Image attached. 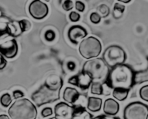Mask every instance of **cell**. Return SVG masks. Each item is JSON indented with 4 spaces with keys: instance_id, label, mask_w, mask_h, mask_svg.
I'll return each mask as SVG.
<instances>
[{
    "instance_id": "10",
    "label": "cell",
    "mask_w": 148,
    "mask_h": 119,
    "mask_svg": "<svg viewBox=\"0 0 148 119\" xmlns=\"http://www.w3.org/2000/svg\"><path fill=\"white\" fill-rule=\"evenodd\" d=\"M18 46L15 39L0 42V53L7 58H13L18 54Z\"/></svg>"
},
{
    "instance_id": "5",
    "label": "cell",
    "mask_w": 148,
    "mask_h": 119,
    "mask_svg": "<svg viewBox=\"0 0 148 119\" xmlns=\"http://www.w3.org/2000/svg\"><path fill=\"white\" fill-rule=\"evenodd\" d=\"M102 59L110 68L124 64L126 60L125 51L118 45H111L108 47L102 55Z\"/></svg>"
},
{
    "instance_id": "37",
    "label": "cell",
    "mask_w": 148,
    "mask_h": 119,
    "mask_svg": "<svg viewBox=\"0 0 148 119\" xmlns=\"http://www.w3.org/2000/svg\"><path fill=\"white\" fill-rule=\"evenodd\" d=\"M129 2H130V1H123V0L121 1V2H124V3H129Z\"/></svg>"
},
{
    "instance_id": "26",
    "label": "cell",
    "mask_w": 148,
    "mask_h": 119,
    "mask_svg": "<svg viewBox=\"0 0 148 119\" xmlns=\"http://www.w3.org/2000/svg\"><path fill=\"white\" fill-rule=\"evenodd\" d=\"M45 39L48 42H52L55 39V33L52 30H48L45 33Z\"/></svg>"
},
{
    "instance_id": "35",
    "label": "cell",
    "mask_w": 148,
    "mask_h": 119,
    "mask_svg": "<svg viewBox=\"0 0 148 119\" xmlns=\"http://www.w3.org/2000/svg\"><path fill=\"white\" fill-rule=\"evenodd\" d=\"M68 68L70 69V70H74V69H75V67H76V66H75V64H74L73 62H70V63H68Z\"/></svg>"
},
{
    "instance_id": "13",
    "label": "cell",
    "mask_w": 148,
    "mask_h": 119,
    "mask_svg": "<svg viewBox=\"0 0 148 119\" xmlns=\"http://www.w3.org/2000/svg\"><path fill=\"white\" fill-rule=\"evenodd\" d=\"M103 111L106 116H115L119 111V104L113 99H108L104 103Z\"/></svg>"
},
{
    "instance_id": "31",
    "label": "cell",
    "mask_w": 148,
    "mask_h": 119,
    "mask_svg": "<svg viewBox=\"0 0 148 119\" xmlns=\"http://www.w3.org/2000/svg\"><path fill=\"white\" fill-rule=\"evenodd\" d=\"M42 115L43 117H48V116L52 115V110L51 107H46L43 109L42 111Z\"/></svg>"
},
{
    "instance_id": "18",
    "label": "cell",
    "mask_w": 148,
    "mask_h": 119,
    "mask_svg": "<svg viewBox=\"0 0 148 119\" xmlns=\"http://www.w3.org/2000/svg\"><path fill=\"white\" fill-rule=\"evenodd\" d=\"M129 89H123V88H116L113 89V96L119 101H123L126 100L129 94Z\"/></svg>"
},
{
    "instance_id": "11",
    "label": "cell",
    "mask_w": 148,
    "mask_h": 119,
    "mask_svg": "<svg viewBox=\"0 0 148 119\" xmlns=\"http://www.w3.org/2000/svg\"><path fill=\"white\" fill-rule=\"evenodd\" d=\"M68 83L77 86L82 89H87L93 83L92 77L88 73L82 72L77 76H74L68 80Z\"/></svg>"
},
{
    "instance_id": "28",
    "label": "cell",
    "mask_w": 148,
    "mask_h": 119,
    "mask_svg": "<svg viewBox=\"0 0 148 119\" xmlns=\"http://www.w3.org/2000/svg\"><path fill=\"white\" fill-rule=\"evenodd\" d=\"M73 3L71 0H66L62 4V8L65 10V11H69L73 9Z\"/></svg>"
},
{
    "instance_id": "25",
    "label": "cell",
    "mask_w": 148,
    "mask_h": 119,
    "mask_svg": "<svg viewBox=\"0 0 148 119\" xmlns=\"http://www.w3.org/2000/svg\"><path fill=\"white\" fill-rule=\"evenodd\" d=\"M20 23H21L23 32L28 31L31 27V24L30 21H27V20H22V21H20Z\"/></svg>"
},
{
    "instance_id": "22",
    "label": "cell",
    "mask_w": 148,
    "mask_h": 119,
    "mask_svg": "<svg viewBox=\"0 0 148 119\" xmlns=\"http://www.w3.org/2000/svg\"><path fill=\"white\" fill-rule=\"evenodd\" d=\"M0 102H1V104L4 106V107H7L11 104L12 103V98H11V96L9 94H5L2 96L1 97V100H0Z\"/></svg>"
},
{
    "instance_id": "1",
    "label": "cell",
    "mask_w": 148,
    "mask_h": 119,
    "mask_svg": "<svg viewBox=\"0 0 148 119\" xmlns=\"http://www.w3.org/2000/svg\"><path fill=\"white\" fill-rule=\"evenodd\" d=\"M134 70L127 65L122 64L111 68L105 84L110 89L123 88L129 90L134 84Z\"/></svg>"
},
{
    "instance_id": "4",
    "label": "cell",
    "mask_w": 148,
    "mask_h": 119,
    "mask_svg": "<svg viewBox=\"0 0 148 119\" xmlns=\"http://www.w3.org/2000/svg\"><path fill=\"white\" fill-rule=\"evenodd\" d=\"M60 90L45 83L32 94L31 99L37 107H41L59 100Z\"/></svg>"
},
{
    "instance_id": "9",
    "label": "cell",
    "mask_w": 148,
    "mask_h": 119,
    "mask_svg": "<svg viewBox=\"0 0 148 119\" xmlns=\"http://www.w3.org/2000/svg\"><path fill=\"white\" fill-rule=\"evenodd\" d=\"M75 112V107L68 103H59L55 107V115L57 119H72Z\"/></svg>"
},
{
    "instance_id": "20",
    "label": "cell",
    "mask_w": 148,
    "mask_h": 119,
    "mask_svg": "<svg viewBox=\"0 0 148 119\" xmlns=\"http://www.w3.org/2000/svg\"><path fill=\"white\" fill-rule=\"evenodd\" d=\"M91 92L94 94H103V84L98 82H93L91 85Z\"/></svg>"
},
{
    "instance_id": "2",
    "label": "cell",
    "mask_w": 148,
    "mask_h": 119,
    "mask_svg": "<svg viewBox=\"0 0 148 119\" xmlns=\"http://www.w3.org/2000/svg\"><path fill=\"white\" fill-rule=\"evenodd\" d=\"M37 113L35 105L25 98L15 100L8 110L11 119H36Z\"/></svg>"
},
{
    "instance_id": "38",
    "label": "cell",
    "mask_w": 148,
    "mask_h": 119,
    "mask_svg": "<svg viewBox=\"0 0 148 119\" xmlns=\"http://www.w3.org/2000/svg\"><path fill=\"white\" fill-rule=\"evenodd\" d=\"M49 119H57V118L55 117H53V118H49Z\"/></svg>"
},
{
    "instance_id": "32",
    "label": "cell",
    "mask_w": 148,
    "mask_h": 119,
    "mask_svg": "<svg viewBox=\"0 0 148 119\" xmlns=\"http://www.w3.org/2000/svg\"><path fill=\"white\" fill-rule=\"evenodd\" d=\"M7 65V60L5 59L3 55L0 53V70L5 68Z\"/></svg>"
},
{
    "instance_id": "34",
    "label": "cell",
    "mask_w": 148,
    "mask_h": 119,
    "mask_svg": "<svg viewBox=\"0 0 148 119\" xmlns=\"http://www.w3.org/2000/svg\"><path fill=\"white\" fill-rule=\"evenodd\" d=\"M93 119H121L119 117H110V116H99Z\"/></svg>"
},
{
    "instance_id": "16",
    "label": "cell",
    "mask_w": 148,
    "mask_h": 119,
    "mask_svg": "<svg viewBox=\"0 0 148 119\" xmlns=\"http://www.w3.org/2000/svg\"><path fill=\"white\" fill-rule=\"evenodd\" d=\"M102 100L101 98L90 97L88 99L87 108L90 111L94 112V113L98 112L100 110L101 107H102Z\"/></svg>"
},
{
    "instance_id": "36",
    "label": "cell",
    "mask_w": 148,
    "mask_h": 119,
    "mask_svg": "<svg viewBox=\"0 0 148 119\" xmlns=\"http://www.w3.org/2000/svg\"><path fill=\"white\" fill-rule=\"evenodd\" d=\"M0 119H10V118L7 115L2 114L0 115Z\"/></svg>"
},
{
    "instance_id": "7",
    "label": "cell",
    "mask_w": 148,
    "mask_h": 119,
    "mask_svg": "<svg viewBox=\"0 0 148 119\" xmlns=\"http://www.w3.org/2000/svg\"><path fill=\"white\" fill-rule=\"evenodd\" d=\"M124 119H148V105L141 102H133L123 111Z\"/></svg>"
},
{
    "instance_id": "19",
    "label": "cell",
    "mask_w": 148,
    "mask_h": 119,
    "mask_svg": "<svg viewBox=\"0 0 148 119\" xmlns=\"http://www.w3.org/2000/svg\"><path fill=\"white\" fill-rule=\"evenodd\" d=\"M10 21L5 17H0V37L8 34V24Z\"/></svg>"
},
{
    "instance_id": "23",
    "label": "cell",
    "mask_w": 148,
    "mask_h": 119,
    "mask_svg": "<svg viewBox=\"0 0 148 119\" xmlns=\"http://www.w3.org/2000/svg\"><path fill=\"white\" fill-rule=\"evenodd\" d=\"M139 96L144 101L148 102V85L141 88L139 90Z\"/></svg>"
},
{
    "instance_id": "29",
    "label": "cell",
    "mask_w": 148,
    "mask_h": 119,
    "mask_svg": "<svg viewBox=\"0 0 148 119\" xmlns=\"http://www.w3.org/2000/svg\"><path fill=\"white\" fill-rule=\"evenodd\" d=\"M69 18L72 22H77L80 20V15L76 12H71L70 13Z\"/></svg>"
},
{
    "instance_id": "27",
    "label": "cell",
    "mask_w": 148,
    "mask_h": 119,
    "mask_svg": "<svg viewBox=\"0 0 148 119\" xmlns=\"http://www.w3.org/2000/svg\"><path fill=\"white\" fill-rule=\"evenodd\" d=\"M91 22L95 24H98L101 21V17L97 12H93L90 15Z\"/></svg>"
},
{
    "instance_id": "21",
    "label": "cell",
    "mask_w": 148,
    "mask_h": 119,
    "mask_svg": "<svg viewBox=\"0 0 148 119\" xmlns=\"http://www.w3.org/2000/svg\"><path fill=\"white\" fill-rule=\"evenodd\" d=\"M125 10V6L123 5H120L119 3L115 4L114 8H113V17L116 19L120 18L123 15Z\"/></svg>"
},
{
    "instance_id": "8",
    "label": "cell",
    "mask_w": 148,
    "mask_h": 119,
    "mask_svg": "<svg viewBox=\"0 0 148 119\" xmlns=\"http://www.w3.org/2000/svg\"><path fill=\"white\" fill-rule=\"evenodd\" d=\"M28 10L33 18L37 20H41L45 18L47 15L49 8L47 5L42 1L36 0L31 2V5H29Z\"/></svg>"
},
{
    "instance_id": "24",
    "label": "cell",
    "mask_w": 148,
    "mask_h": 119,
    "mask_svg": "<svg viewBox=\"0 0 148 119\" xmlns=\"http://www.w3.org/2000/svg\"><path fill=\"white\" fill-rule=\"evenodd\" d=\"M98 10L99 12L100 13V17L101 18H105L108 15V14L110 13V9L108 8V6L105 5H102L101 6H99L98 8Z\"/></svg>"
},
{
    "instance_id": "15",
    "label": "cell",
    "mask_w": 148,
    "mask_h": 119,
    "mask_svg": "<svg viewBox=\"0 0 148 119\" xmlns=\"http://www.w3.org/2000/svg\"><path fill=\"white\" fill-rule=\"evenodd\" d=\"M22 33V31L20 21H12L8 24V34L13 37H18Z\"/></svg>"
},
{
    "instance_id": "14",
    "label": "cell",
    "mask_w": 148,
    "mask_h": 119,
    "mask_svg": "<svg viewBox=\"0 0 148 119\" xmlns=\"http://www.w3.org/2000/svg\"><path fill=\"white\" fill-rule=\"evenodd\" d=\"M80 94L76 89L72 87H67L64 90L63 99L66 103L74 105L79 100Z\"/></svg>"
},
{
    "instance_id": "12",
    "label": "cell",
    "mask_w": 148,
    "mask_h": 119,
    "mask_svg": "<svg viewBox=\"0 0 148 119\" xmlns=\"http://www.w3.org/2000/svg\"><path fill=\"white\" fill-rule=\"evenodd\" d=\"M87 31L81 25H73L68 30V38L72 43L77 44L81 39L85 38Z\"/></svg>"
},
{
    "instance_id": "33",
    "label": "cell",
    "mask_w": 148,
    "mask_h": 119,
    "mask_svg": "<svg viewBox=\"0 0 148 119\" xmlns=\"http://www.w3.org/2000/svg\"><path fill=\"white\" fill-rule=\"evenodd\" d=\"M13 97L15 99H21L24 97V94L20 90L13 92Z\"/></svg>"
},
{
    "instance_id": "6",
    "label": "cell",
    "mask_w": 148,
    "mask_h": 119,
    "mask_svg": "<svg viewBox=\"0 0 148 119\" xmlns=\"http://www.w3.org/2000/svg\"><path fill=\"white\" fill-rule=\"evenodd\" d=\"M79 53L85 59H92L99 55L102 51V44L95 37H88L83 39L79 44Z\"/></svg>"
},
{
    "instance_id": "30",
    "label": "cell",
    "mask_w": 148,
    "mask_h": 119,
    "mask_svg": "<svg viewBox=\"0 0 148 119\" xmlns=\"http://www.w3.org/2000/svg\"><path fill=\"white\" fill-rule=\"evenodd\" d=\"M76 9L79 12H84L85 10V5L83 2L80 1H76Z\"/></svg>"
},
{
    "instance_id": "3",
    "label": "cell",
    "mask_w": 148,
    "mask_h": 119,
    "mask_svg": "<svg viewBox=\"0 0 148 119\" xmlns=\"http://www.w3.org/2000/svg\"><path fill=\"white\" fill-rule=\"evenodd\" d=\"M110 70L108 65L102 58H94L84 63L82 72L88 73L92 77L94 82L104 84L109 75Z\"/></svg>"
},
{
    "instance_id": "17",
    "label": "cell",
    "mask_w": 148,
    "mask_h": 119,
    "mask_svg": "<svg viewBox=\"0 0 148 119\" xmlns=\"http://www.w3.org/2000/svg\"><path fill=\"white\" fill-rule=\"evenodd\" d=\"M75 107V112L72 119H92V116L84 107Z\"/></svg>"
}]
</instances>
